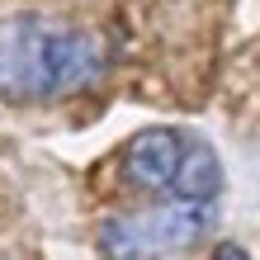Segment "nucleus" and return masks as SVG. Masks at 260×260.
<instances>
[{"label": "nucleus", "instance_id": "1", "mask_svg": "<svg viewBox=\"0 0 260 260\" xmlns=\"http://www.w3.org/2000/svg\"><path fill=\"white\" fill-rule=\"evenodd\" d=\"M104 71V43L52 14L0 19V100H57L95 85Z\"/></svg>", "mask_w": 260, "mask_h": 260}, {"label": "nucleus", "instance_id": "2", "mask_svg": "<svg viewBox=\"0 0 260 260\" xmlns=\"http://www.w3.org/2000/svg\"><path fill=\"white\" fill-rule=\"evenodd\" d=\"M123 171L137 189L166 194L171 204H208L222 189V161L204 137L175 128H147L123 151Z\"/></svg>", "mask_w": 260, "mask_h": 260}, {"label": "nucleus", "instance_id": "3", "mask_svg": "<svg viewBox=\"0 0 260 260\" xmlns=\"http://www.w3.org/2000/svg\"><path fill=\"white\" fill-rule=\"evenodd\" d=\"M208 204H161L142 213H114L100 222L104 260H171L208 232Z\"/></svg>", "mask_w": 260, "mask_h": 260}, {"label": "nucleus", "instance_id": "4", "mask_svg": "<svg viewBox=\"0 0 260 260\" xmlns=\"http://www.w3.org/2000/svg\"><path fill=\"white\" fill-rule=\"evenodd\" d=\"M213 260H246V255H241V246H218Z\"/></svg>", "mask_w": 260, "mask_h": 260}]
</instances>
